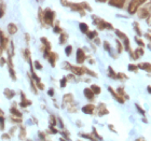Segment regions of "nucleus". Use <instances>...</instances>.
Here are the masks:
<instances>
[{"label": "nucleus", "instance_id": "f257e3e1", "mask_svg": "<svg viewBox=\"0 0 151 141\" xmlns=\"http://www.w3.org/2000/svg\"><path fill=\"white\" fill-rule=\"evenodd\" d=\"M144 2H145V1H132L131 4H130V7H129V12H130L131 14H134L136 11H137L138 7L140 6V4H143Z\"/></svg>", "mask_w": 151, "mask_h": 141}, {"label": "nucleus", "instance_id": "f03ea898", "mask_svg": "<svg viewBox=\"0 0 151 141\" xmlns=\"http://www.w3.org/2000/svg\"><path fill=\"white\" fill-rule=\"evenodd\" d=\"M138 15L140 18H150V11L148 8H142L140 10H139L138 12Z\"/></svg>", "mask_w": 151, "mask_h": 141}, {"label": "nucleus", "instance_id": "7ed1b4c3", "mask_svg": "<svg viewBox=\"0 0 151 141\" xmlns=\"http://www.w3.org/2000/svg\"><path fill=\"white\" fill-rule=\"evenodd\" d=\"M138 68L145 70V71L151 72V64H149V63H142V64H139V65H138Z\"/></svg>", "mask_w": 151, "mask_h": 141}, {"label": "nucleus", "instance_id": "20e7f679", "mask_svg": "<svg viewBox=\"0 0 151 141\" xmlns=\"http://www.w3.org/2000/svg\"><path fill=\"white\" fill-rule=\"evenodd\" d=\"M135 53H136L135 58H138L139 56H143V55H144V51H143V49H137V50L135 51Z\"/></svg>", "mask_w": 151, "mask_h": 141}, {"label": "nucleus", "instance_id": "39448f33", "mask_svg": "<svg viewBox=\"0 0 151 141\" xmlns=\"http://www.w3.org/2000/svg\"><path fill=\"white\" fill-rule=\"evenodd\" d=\"M78 61L79 62H83V55H82V52L79 50V53H78Z\"/></svg>", "mask_w": 151, "mask_h": 141}, {"label": "nucleus", "instance_id": "423d86ee", "mask_svg": "<svg viewBox=\"0 0 151 141\" xmlns=\"http://www.w3.org/2000/svg\"><path fill=\"white\" fill-rule=\"evenodd\" d=\"M134 25H135V30H136L137 34H139V36H140V34H142V31H140V29H139V28H138V26H137L138 24H137V23H135Z\"/></svg>", "mask_w": 151, "mask_h": 141}, {"label": "nucleus", "instance_id": "0eeeda50", "mask_svg": "<svg viewBox=\"0 0 151 141\" xmlns=\"http://www.w3.org/2000/svg\"><path fill=\"white\" fill-rule=\"evenodd\" d=\"M129 70H131V71H132V70H133V71H137V67L134 66V65H130L129 66Z\"/></svg>", "mask_w": 151, "mask_h": 141}, {"label": "nucleus", "instance_id": "6e6552de", "mask_svg": "<svg viewBox=\"0 0 151 141\" xmlns=\"http://www.w3.org/2000/svg\"><path fill=\"white\" fill-rule=\"evenodd\" d=\"M136 108L138 109V111H139V113H142L143 115H145V111H144V110H143V109H142L140 107H139V105H138V104H136Z\"/></svg>", "mask_w": 151, "mask_h": 141}, {"label": "nucleus", "instance_id": "1a4fd4ad", "mask_svg": "<svg viewBox=\"0 0 151 141\" xmlns=\"http://www.w3.org/2000/svg\"><path fill=\"white\" fill-rule=\"evenodd\" d=\"M135 40H136V42H137V44H138V45H140V46H144V45H145V44H144V42H143L142 40H139L138 38H136Z\"/></svg>", "mask_w": 151, "mask_h": 141}, {"label": "nucleus", "instance_id": "9d476101", "mask_svg": "<svg viewBox=\"0 0 151 141\" xmlns=\"http://www.w3.org/2000/svg\"><path fill=\"white\" fill-rule=\"evenodd\" d=\"M80 26H81V29H82L83 31H85V30H86V26H85V24H81Z\"/></svg>", "mask_w": 151, "mask_h": 141}, {"label": "nucleus", "instance_id": "9b49d317", "mask_svg": "<svg viewBox=\"0 0 151 141\" xmlns=\"http://www.w3.org/2000/svg\"><path fill=\"white\" fill-rule=\"evenodd\" d=\"M111 4H117V6H122V4H124V2H111Z\"/></svg>", "mask_w": 151, "mask_h": 141}, {"label": "nucleus", "instance_id": "f8f14e48", "mask_svg": "<svg viewBox=\"0 0 151 141\" xmlns=\"http://www.w3.org/2000/svg\"><path fill=\"white\" fill-rule=\"evenodd\" d=\"M146 38H147L149 41H151V34H150V33H146Z\"/></svg>", "mask_w": 151, "mask_h": 141}, {"label": "nucleus", "instance_id": "ddd939ff", "mask_svg": "<svg viewBox=\"0 0 151 141\" xmlns=\"http://www.w3.org/2000/svg\"><path fill=\"white\" fill-rule=\"evenodd\" d=\"M147 89H148V92L151 94V86H148V87H147Z\"/></svg>", "mask_w": 151, "mask_h": 141}, {"label": "nucleus", "instance_id": "4468645a", "mask_svg": "<svg viewBox=\"0 0 151 141\" xmlns=\"http://www.w3.org/2000/svg\"><path fill=\"white\" fill-rule=\"evenodd\" d=\"M148 48H149V49L151 50V44H148Z\"/></svg>", "mask_w": 151, "mask_h": 141}, {"label": "nucleus", "instance_id": "2eb2a0df", "mask_svg": "<svg viewBox=\"0 0 151 141\" xmlns=\"http://www.w3.org/2000/svg\"><path fill=\"white\" fill-rule=\"evenodd\" d=\"M148 33H150V34H151V30H150V31H149V32H148Z\"/></svg>", "mask_w": 151, "mask_h": 141}]
</instances>
